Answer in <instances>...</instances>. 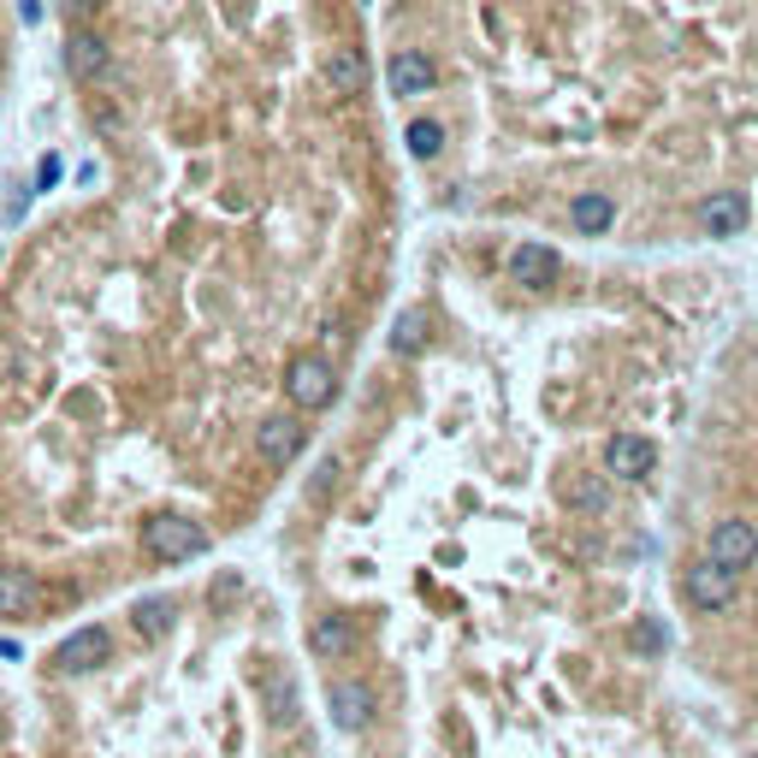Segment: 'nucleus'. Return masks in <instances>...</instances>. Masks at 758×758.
<instances>
[{"instance_id":"f257e3e1","label":"nucleus","mask_w":758,"mask_h":758,"mask_svg":"<svg viewBox=\"0 0 758 758\" xmlns=\"http://www.w3.org/2000/svg\"><path fill=\"white\" fill-rule=\"evenodd\" d=\"M285 398L297 403V410H326L332 398H338V374H332L326 356H314V349H302V356L285 361Z\"/></svg>"},{"instance_id":"f03ea898","label":"nucleus","mask_w":758,"mask_h":758,"mask_svg":"<svg viewBox=\"0 0 758 758\" xmlns=\"http://www.w3.org/2000/svg\"><path fill=\"white\" fill-rule=\"evenodd\" d=\"M142 551H149L154 563H190L208 551V533L190 516H149L142 521Z\"/></svg>"},{"instance_id":"7ed1b4c3","label":"nucleus","mask_w":758,"mask_h":758,"mask_svg":"<svg viewBox=\"0 0 758 758\" xmlns=\"http://www.w3.org/2000/svg\"><path fill=\"white\" fill-rule=\"evenodd\" d=\"M681 593H688L693 610H728V605H735V593H740V575H735V568H723L717 558H699L688 575H681Z\"/></svg>"},{"instance_id":"20e7f679","label":"nucleus","mask_w":758,"mask_h":758,"mask_svg":"<svg viewBox=\"0 0 758 758\" xmlns=\"http://www.w3.org/2000/svg\"><path fill=\"white\" fill-rule=\"evenodd\" d=\"M705 558H717L723 568H753L758 563V528L753 521H740V516H723L717 528H711V539H705Z\"/></svg>"},{"instance_id":"39448f33","label":"nucleus","mask_w":758,"mask_h":758,"mask_svg":"<svg viewBox=\"0 0 758 758\" xmlns=\"http://www.w3.org/2000/svg\"><path fill=\"white\" fill-rule=\"evenodd\" d=\"M302 450V421L297 415H267L255 427V457L267 462V469H290Z\"/></svg>"},{"instance_id":"423d86ee","label":"nucleus","mask_w":758,"mask_h":758,"mask_svg":"<svg viewBox=\"0 0 758 758\" xmlns=\"http://www.w3.org/2000/svg\"><path fill=\"white\" fill-rule=\"evenodd\" d=\"M658 469V445L640 439V433H617V439L605 445V474L610 480H646Z\"/></svg>"},{"instance_id":"0eeeda50","label":"nucleus","mask_w":758,"mask_h":758,"mask_svg":"<svg viewBox=\"0 0 758 758\" xmlns=\"http://www.w3.org/2000/svg\"><path fill=\"white\" fill-rule=\"evenodd\" d=\"M107 629H78V634H66L60 646H54V669H60V676H83V669H95L101 658H107Z\"/></svg>"},{"instance_id":"6e6552de","label":"nucleus","mask_w":758,"mask_h":758,"mask_svg":"<svg viewBox=\"0 0 758 758\" xmlns=\"http://www.w3.org/2000/svg\"><path fill=\"white\" fill-rule=\"evenodd\" d=\"M386 78H391V95L415 101V95H427L433 83H439V66H433L421 48H398V54H391V66H386Z\"/></svg>"},{"instance_id":"1a4fd4ad","label":"nucleus","mask_w":758,"mask_h":758,"mask_svg":"<svg viewBox=\"0 0 758 758\" xmlns=\"http://www.w3.org/2000/svg\"><path fill=\"white\" fill-rule=\"evenodd\" d=\"M326 705H332V723L356 735V728H368V717H374V688L368 681H332Z\"/></svg>"},{"instance_id":"9d476101","label":"nucleus","mask_w":758,"mask_h":758,"mask_svg":"<svg viewBox=\"0 0 758 758\" xmlns=\"http://www.w3.org/2000/svg\"><path fill=\"white\" fill-rule=\"evenodd\" d=\"M558 250H545V243H516V255H509V279L528 285V290H545L551 279H558Z\"/></svg>"},{"instance_id":"9b49d317","label":"nucleus","mask_w":758,"mask_h":758,"mask_svg":"<svg viewBox=\"0 0 758 758\" xmlns=\"http://www.w3.org/2000/svg\"><path fill=\"white\" fill-rule=\"evenodd\" d=\"M699 226H705V238H735V231L747 226V202H740V190H717V196L699 202Z\"/></svg>"},{"instance_id":"f8f14e48","label":"nucleus","mask_w":758,"mask_h":758,"mask_svg":"<svg viewBox=\"0 0 758 758\" xmlns=\"http://www.w3.org/2000/svg\"><path fill=\"white\" fill-rule=\"evenodd\" d=\"M326 90L344 95V101L368 90V60H361V48H332L326 54Z\"/></svg>"},{"instance_id":"ddd939ff","label":"nucleus","mask_w":758,"mask_h":758,"mask_svg":"<svg viewBox=\"0 0 758 758\" xmlns=\"http://www.w3.org/2000/svg\"><path fill=\"white\" fill-rule=\"evenodd\" d=\"M610 220H617V202H610L605 190H581V196L568 202V226H575L581 238H599V231H610Z\"/></svg>"},{"instance_id":"4468645a","label":"nucleus","mask_w":758,"mask_h":758,"mask_svg":"<svg viewBox=\"0 0 758 758\" xmlns=\"http://www.w3.org/2000/svg\"><path fill=\"white\" fill-rule=\"evenodd\" d=\"M66 66H71V78H78V83H95L101 71H107V42H101L95 31H71Z\"/></svg>"},{"instance_id":"2eb2a0df","label":"nucleus","mask_w":758,"mask_h":758,"mask_svg":"<svg viewBox=\"0 0 758 758\" xmlns=\"http://www.w3.org/2000/svg\"><path fill=\"white\" fill-rule=\"evenodd\" d=\"M42 605V587L31 568H0V617H31Z\"/></svg>"},{"instance_id":"dca6fc26","label":"nucleus","mask_w":758,"mask_h":758,"mask_svg":"<svg viewBox=\"0 0 758 758\" xmlns=\"http://www.w3.org/2000/svg\"><path fill=\"white\" fill-rule=\"evenodd\" d=\"M427 338H433L427 309H403L398 320H391V349H398V356H421V349H427Z\"/></svg>"},{"instance_id":"f3484780","label":"nucleus","mask_w":758,"mask_h":758,"mask_svg":"<svg viewBox=\"0 0 758 758\" xmlns=\"http://www.w3.org/2000/svg\"><path fill=\"white\" fill-rule=\"evenodd\" d=\"M309 646H314V658H344V652L356 646V629H349L344 617H320L309 629Z\"/></svg>"},{"instance_id":"a211bd4d","label":"nucleus","mask_w":758,"mask_h":758,"mask_svg":"<svg viewBox=\"0 0 758 758\" xmlns=\"http://www.w3.org/2000/svg\"><path fill=\"white\" fill-rule=\"evenodd\" d=\"M563 504L568 509H587V516H599V509L610 504V486L599 474H568L563 480Z\"/></svg>"},{"instance_id":"6ab92c4d","label":"nucleus","mask_w":758,"mask_h":758,"mask_svg":"<svg viewBox=\"0 0 758 758\" xmlns=\"http://www.w3.org/2000/svg\"><path fill=\"white\" fill-rule=\"evenodd\" d=\"M130 622H137V634L149 640H166L172 622H179V605L172 599H137V610H130Z\"/></svg>"},{"instance_id":"aec40b11","label":"nucleus","mask_w":758,"mask_h":758,"mask_svg":"<svg viewBox=\"0 0 758 758\" xmlns=\"http://www.w3.org/2000/svg\"><path fill=\"white\" fill-rule=\"evenodd\" d=\"M439 149H445V125H439V119H415V125H410V154H415V160H433Z\"/></svg>"},{"instance_id":"412c9836","label":"nucleus","mask_w":758,"mask_h":758,"mask_svg":"<svg viewBox=\"0 0 758 758\" xmlns=\"http://www.w3.org/2000/svg\"><path fill=\"white\" fill-rule=\"evenodd\" d=\"M634 646H640V652H664V646H669L664 622H640V629H634Z\"/></svg>"},{"instance_id":"4be33fe9","label":"nucleus","mask_w":758,"mask_h":758,"mask_svg":"<svg viewBox=\"0 0 758 758\" xmlns=\"http://www.w3.org/2000/svg\"><path fill=\"white\" fill-rule=\"evenodd\" d=\"M60 172H66L60 154H42L36 160V190H54V184H60Z\"/></svg>"},{"instance_id":"5701e85b","label":"nucleus","mask_w":758,"mask_h":758,"mask_svg":"<svg viewBox=\"0 0 758 758\" xmlns=\"http://www.w3.org/2000/svg\"><path fill=\"white\" fill-rule=\"evenodd\" d=\"M66 12H71V19H90V12H95V0H66Z\"/></svg>"},{"instance_id":"b1692460","label":"nucleus","mask_w":758,"mask_h":758,"mask_svg":"<svg viewBox=\"0 0 758 758\" xmlns=\"http://www.w3.org/2000/svg\"><path fill=\"white\" fill-rule=\"evenodd\" d=\"M19 12H24V24H36V19H42V7H36V0H19Z\"/></svg>"}]
</instances>
